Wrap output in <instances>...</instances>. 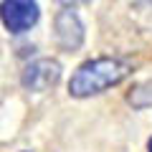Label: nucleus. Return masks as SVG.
Wrapping results in <instances>:
<instances>
[{
  "label": "nucleus",
  "mask_w": 152,
  "mask_h": 152,
  "mask_svg": "<svg viewBox=\"0 0 152 152\" xmlns=\"http://www.w3.org/2000/svg\"><path fill=\"white\" fill-rule=\"evenodd\" d=\"M132 66L122 58H94L76 69L69 81V94L76 99H86L94 94H102L107 89L117 86L129 76Z\"/></svg>",
  "instance_id": "1"
},
{
  "label": "nucleus",
  "mask_w": 152,
  "mask_h": 152,
  "mask_svg": "<svg viewBox=\"0 0 152 152\" xmlns=\"http://www.w3.org/2000/svg\"><path fill=\"white\" fill-rule=\"evenodd\" d=\"M56 41L64 51H76L84 43V26L71 8L56 15Z\"/></svg>",
  "instance_id": "4"
},
{
  "label": "nucleus",
  "mask_w": 152,
  "mask_h": 152,
  "mask_svg": "<svg viewBox=\"0 0 152 152\" xmlns=\"http://www.w3.org/2000/svg\"><path fill=\"white\" fill-rule=\"evenodd\" d=\"M150 152H152V140H150Z\"/></svg>",
  "instance_id": "6"
},
{
  "label": "nucleus",
  "mask_w": 152,
  "mask_h": 152,
  "mask_svg": "<svg viewBox=\"0 0 152 152\" xmlns=\"http://www.w3.org/2000/svg\"><path fill=\"white\" fill-rule=\"evenodd\" d=\"M56 3H61V5H66V8H76V5H86L89 0H56Z\"/></svg>",
  "instance_id": "5"
},
{
  "label": "nucleus",
  "mask_w": 152,
  "mask_h": 152,
  "mask_svg": "<svg viewBox=\"0 0 152 152\" xmlns=\"http://www.w3.org/2000/svg\"><path fill=\"white\" fill-rule=\"evenodd\" d=\"M38 3L36 0H3L0 20L10 33H26L38 23Z\"/></svg>",
  "instance_id": "2"
},
{
  "label": "nucleus",
  "mask_w": 152,
  "mask_h": 152,
  "mask_svg": "<svg viewBox=\"0 0 152 152\" xmlns=\"http://www.w3.org/2000/svg\"><path fill=\"white\" fill-rule=\"evenodd\" d=\"M61 81V64L53 58H38L26 66L23 71V86L28 91H48Z\"/></svg>",
  "instance_id": "3"
}]
</instances>
